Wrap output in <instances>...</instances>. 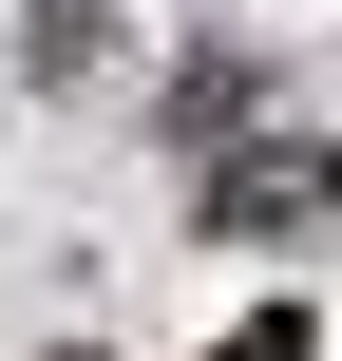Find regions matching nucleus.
Masks as SVG:
<instances>
[{"label": "nucleus", "mask_w": 342, "mask_h": 361, "mask_svg": "<svg viewBox=\"0 0 342 361\" xmlns=\"http://www.w3.org/2000/svg\"><path fill=\"white\" fill-rule=\"evenodd\" d=\"M209 361H305V324L267 305V324H228V343H209Z\"/></svg>", "instance_id": "obj_2"}, {"label": "nucleus", "mask_w": 342, "mask_h": 361, "mask_svg": "<svg viewBox=\"0 0 342 361\" xmlns=\"http://www.w3.org/2000/svg\"><path fill=\"white\" fill-rule=\"evenodd\" d=\"M209 228L228 247H342V133H267L209 171Z\"/></svg>", "instance_id": "obj_1"}]
</instances>
